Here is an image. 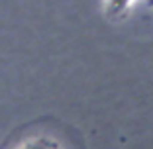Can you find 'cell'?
I'll return each instance as SVG.
<instances>
[{"label":"cell","mask_w":153,"mask_h":149,"mask_svg":"<svg viewBox=\"0 0 153 149\" xmlns=\"http://www.w3.org/2000/svg\"><path fill=\"white\" fill-rule=\"evenodd\" d=\"M12 149H65V145H61L57 139H53V137L36 136V137L22 139L18 145H14Z\"/></svg>","instance_id":"6da1fadb"},{"label":"cell","mask_w":153,"mask_h":149,"mask_svg":"<svg viewBox=\"0 0 153 149\" xmlns=\"http://www.w3.org/2000/svg\"><path fill=\"white\" fill-rule=\"evenodd\" d=\"M135 4V0H106V14L110 18H122Z\"/></svg>","instance_id":"7a4b0ae2"}]
</instances>
